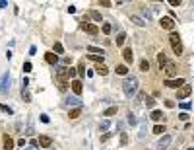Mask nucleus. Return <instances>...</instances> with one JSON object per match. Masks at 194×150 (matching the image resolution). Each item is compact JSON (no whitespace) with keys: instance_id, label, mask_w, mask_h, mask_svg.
Wrapping results in <instances>:
<instances>
[{"instance_id":"4c0bfd02","label":"nucleus","mask_w":194,"mask_h":150,"mask_svg":"<svg viewBox=\"0 0 194 150\" xmlns=\"http://www.w3.org/2000/svg\"><path fill=\"white\" fill-rule=\"evenodd\" d=\"M181 107H183V109H186V111H188L190 107H192V103H190V102H183V103H181Z\"/></svg>"},{"instance_id":"cd10ccee","label":"nucleus","mask_w":194,"mask_h":150,"mask_svg":"<svg viewBox=\"0 0 194 150\" xmlns=\"http://www.w3.org/2000/svg\"><path fill=\"white\" fill-rule=\"evenodd\" d=\"M88 51H89L91 55H103V53H105L103 49H99V47H88Z\"/></svg>"},{"instance_id":"20e7f679","label":"nucleus","mask_w":194,"mask_h":150,"mask_svg":"<svg viewBox=\"0 0 194 150\" xmlns=\"http://www.w3.org/2000/svg\"><path fill=\"white\" fill-rule=\"evenodd\" d=\"M183 84H186V80L184 78H171V80H165V86H167V88H181Z\"/></svg>"},{"instance_id":"c756f323","label":"nucleus","mask_w":194,"mask_h":150,"mask_svg":"<svg viewBox=\"0 0 194 150\" xmlns=\"http://www.w3.org/2000/svg\"><path fill=\"white\" fill-rule=\"evenodd\" d=\"M8 86H10V78H8V74H4V78H2V86H0V88H2V90H8Z\"/></svg>"},{"instance_id":"6e6552de","label":"nucleus","mask_w":194,"mask_h":150,"mask_svg":"<svg viewBox=\"0 0 194 150\" xmlns=\"http://www.w3.org/2000/svg\"><path fill=\"white\" fill-rule=\"evenodd\" d=\"M82 30H84V31H88L89 35H97V33H99V27H97V25H93V24H85V21H82Z\"/></svg>"},{"instance_id":"a19ab883","label":"nucleus","mask_w":194,"mask_h":150,"mask_svg":"<svg viewBox=\"0 0 194 150\" xmlns=\"http://www.w3.org/2000/svg\"><path fill=\"white\" fill-rule=\"evenodd\" d=\"M76 76V68H68V78H74Z\"/></svg>"},{"instance_id":"ea45409f","label":"nucleus","mask_w":194,"mask_h":150,"mask_svg":"<svg viewBox=\"0 0 194 150\" xmlns=\"http://www.w3.org/2000/svg\"><path fill=\"white\" fill-rule=\"evenodd\" d=\"M24 72H31V62H25L24 64Z\"/></svg>"},{"instance_id":"b1692460","label":"nucleus","mask_w":194,"mask_h":150,"mask_svg":"<svg viewBox=\"0 0 194 150\" xmlns=\"http://www.w3.org/2000/svg\"><path fill=\"white\" fill-rule=\"evenodd\" d=\"M114 113H117V105H113V107H109V109H105V111H103V115L109 119L111 115H114Z\"/></svg>"},{"instance_id":"4468645a","label":"nucleus","mask_w":194,"mask_h":150,"mask_svg":"<svg viewBox=\"0 0 194 150\" xmlns=\"http://www.w3.org/2000/svg\"><path fill=\"white\" fill-rule=\"evenodd\" d=\"M123 57H124V61H126V62H132V61H134V53H132V49H124V51H123Z\"/></svg>"},{"instance_id":"a878e982","label":"nucleus","mask_w":194,"mask_h":150,"mask_svg":"<svg viewBox=\"0 0 194 150\" xmlns=\"http://www.w3.org/2000/svg\"><path fill=\"white\" fill-rule=\"evenodd\" d=\"M124 41H126V33L123 31V33H119L117 35V45L120 47V45H124Z\"/></svg>"},{"instance_id":"c9c22d12","label":"nucleus","mask_w":194,"mask_h":150,"mask_svg":"<svg viewBox=\"0 0 194 150\" xmlns=\"http://www.w3.org/2000/svg\"><path fill=\"white\" fill-rule=\"evenodd\" d=\"M111 30H113L111 24H103V33H105V35H109V33H111Z\"/></svg>"},{"instance_id":"a18cd8bd","label":"nucleus","mask_w":194,"mask_h":150,"mask_svg":"<svg viewBox=\"0 0 194 150\" xmlns=\"http://www.w3.org/2000/svg\"><path fill=\"white\" fill-rule=\"evenodd\" d=\"M111 139V133H105L103 137H101V142H105V140H109Z\"/></svg>"},{"instance_id":"6ab92c4d","label":"nucleus","mask_w":194,"mask_h":150,"mask_svg":"<svg viewBox=\"0 0 194 150\" xmlns=\"http://www.w3.org/2000/svg\"><path fill=\"white\" fill-rule=\"evenodd\" d=\"M130 20H132V24H136L138 27H146V21H144V20L140 18V16H132Z\"/></svg>"},{"instance_id":"49530a36","label":"nucleus","mask_w":194,"mask_h":150,"mask_svg":"<svg viewBox=\"0 0 194 150\" xmlns=\"http://www.w3.org/2000/svg\"><path fill=\"white\" fill-rule=\"evenodd\" d=\"M179 119H181V121H186V119H188V113H181V115H179Z\"/></svg>"},{"instance_id":"393cba45","label":"nucleus","mask_w":194,"mask_h":150,"mask_svg":"<svg viewBox=\"0 0 194 150\" xmlns=\"http://www.w3.org/2000/svg\"><path fill=\"white\" fill-rule=\"evenodd\" d=\"M109 127H111V121L109 119H103L101 123H99V131H107Z\"/></svg>"},{"instance_id":"412c9836","label":"nucleus","mask_w":194,"mask_h":150,"mask_svg":"<svg viewBox=\"0 0 194 150\" xmlns=\"http://www.w3.org/2000/svg\"><path fill=\"white\" fill-rule=\"evenodd\" d=\"M157 62H159V66L163 68L165 64H167V57H165V53H159L157 55Z\"/></svg>"},{"instance_id":"a211bd4d","label":"nucleus","mask_w":194,"mask_h":150,"mask_svg":"<svg viewBox=\"0 0 194 150\" xmlns=\"http://www.w3.org/2000/svg\"><path fill=\"white\" fill-rule=\"evenodd\" d=\"M66 105H76V107H82V99H80V98H70V99H66Z\"/></svg>"},{"instance_id":"39448f33","label":"nucleus","mask_w":194,"mask_h":150,"mask_svg":"<svg viewBox=\"0 0 194 150\" xmlns=\"http://www.w3.org/2000/svg\"><path fill=\"white\" fill-rule=\"evenodd\" d=\"M159 25L163 27V30L173 31V30H175V20H173V18H161V20H159Z\"/></svg>"},{"instance_id":"9d476101","label":"nucleus","mask_w":194,"mask_h":150,"mask_svg":"<svg viewBox=\"0 0 194 150\" xmlns=\"http://www.w3.org/2000/svg\"><path fill=\"white\" fill-rule=\"evenodd\" d=\"M171 140H173V137H171V134H163V137H161V140L157 142V146H159L161 150H165V148H167V146L171 144Z\"/></svg>"},{"instance_id":"dca6fc26","label":"nucleus","mask_w":194,"mask_h":150,"mask_svg":"<svg viewBox=\"0 0 194 150\" xmlns=\"http://www.w3.org/2000/svg\"><path fill=\"white\" fill-rule=\"evenodd\" d=\"M4 150H14V140L8 137V134H6V137H4V146H2Z\"/></svg>"},{"instance_id":"bb28decb","label":"nucleus","mask_w":194,"mask_h":150,"mask_svg":"<svg viewBox=\"0 0 194 150\" xmlns=\"http://www.w3.org/2000/svg\"><path fill=\"white\" fill-rule=\"evenodd\" d=\"M89 18H93L95 21H101V14H99L97 10H89Z\"/></svg>"},{"instance_id":"7ed1b4c3","label":"nucleus","mask_w":194,"mask_h":150,"mask_svg":"<svg viewBox=\"0 0 194 150\" xmlns=\"http://www.w3.org/2000/svg\"><path fill=\"white\" fill-rule=\"evenodd\" d=\"M190 92H192V86L190 84H183L181 88L177 90V99H186L190 96Z\"/></svg>"},{"instance_id":"1a4fd4ad","label":"nucleus","mask_w":194,"mask_h":150,"mask_svg":"<svg viewBox=\"0 0 194 150\" xmlns=\"http://www.w3.org/2000/svg\"><path fill=\"white\" fill-rule=\"evenodd\" d=\"M56 78L62 80V82H66L68 80V68L66 66H58V68H56Z\"/></svg>"},{"instance_id":"f3484780","label":"nucleus","mask_w":194,"mask_h":150,"mask_svg":"<svg viewBox=\"0 0 194 150\" xmlns=\"http://www.w3.org/2000/svg\"><path fill=\"white\" fill-rule=\"evenodd\" d=\"M95 72L101 74V76H107V74H109V68H107L105 64H97V66H95Z\"/></svg>"},{"instance_id":"9b49d317","label":"nucleus","mask_w":194,"mask_h":150,"mask_svg":"<svg viewBox=\"0 0 194 150\" xmlns=\"http://www.w3.org/2000/svg\"><path fill=\"white\" fill-rule=\"evenodd\" d=\"M70 84H72V90H74V94H76V98H78V96H80V94H82V90H84V86H82V82H80V80H72Z\"/></svg>"},{"instance_id":"0eeeda50","label":"nucleus","mask_w":194,"mask_h":150,"mask_svg":"<svg viewBox=\"0 0 194 150\" xmlns=\"http://www.w3.org/2000/svg\"><path fill=\"white\" fill-rule=\"evenodd\" d=\"M53 144V139L47 137V134H41V137L37 139V146H43V148H49Z\"/></svg>"},{"instance_id":"aec40b11","label":"nucleus","mask_w":194,"mask_h":150,"mask_svg":"<svg viewBox=\"0 0 194 150\" xmlns=\"http://www.w3.org/2000/svg\"><path fill=\"white\" fill-rule=\"evenodd\" d=\"M88 59L97 62V64H103V55H88Z\"/></svg>"},{"instance_id":"7c9ffc66","label":"nucleus","mask_w":194,"mask_h":150,"mask_svg":"<svg viewBox=\"0 0 194 150\" xmlns=\"http://www.w3.org/2000/svg\"><path fill=\"white\" fill-rule=\"evenodd\" d=\"M128 144V134L123 131V133H120V146H126Z\"/></svg>"},{"instance_id":"c85d7f7f","label":"nucleus","mask_w":194,"mask_h":150,"mask_svg":"<svg viewBox=\"0 0 194 150\" xmlns=\"http://www.w3.org/2000/svg\"><path fill=\"white\" fill-rule=\"evenodd\" d=\"M140 70H144V72H146V70H149V61L142 59V61H140Z\"/></svg>"},{"instance_id":"37998d69","label":"nucleus","mask_w":194,"mask_h":150,"mask_svg":"<svg viewBox=\"0 0 194 150\" xmlns=\"http://www.w3.org/2000/svg\"><path fill=\"white\" fill-rule=\"evenodd\" d=\"M142 12H144V16H146V18H148V20H149V18H152V12H149V10H148V8H144V10H142Z\"/></svg>"},{"instance_id":"72a5a7b5","label":"nucleus","mask_w":194,"mask_h":150,"mask_svg":"<svg viewBox=\"0 0 194 150\" xmlns=\"http://www.w3.org/2000/svg\"><path fill=\"white\" fill-rule=\"evenodd\" d=\"M146 105H148V109H153L155 99H153V98H148V99H146Z\"/></svg>"},{"instance_id":"79ce46f5","label":"nucleus","mask_w":194,"mask_h":150,"mask_svg":"<svg viewBox=\"0 0 194 150\" xmlns=\"http://www.w3.org/2000/svg\"><path fill=\"white\" fill-rule=\"evenodd\" d=\"M99 6H105V8H109V6H113L109 0H103V2H99Z\"/></svg>"},{"instance_id":"f8f14e48","label":"nucleus","mask_w":194,"mask_h":150,"mask_svg":"<svg viewBox=\"0 0 194 150\" xmlns=\"http://www.w3.org/2000/svg\"><path fill=\"white\" fill-rule=\"evenodd\" d=\"M45 61H47L49 64H53V66H54V64L58 62V57H56L54 53H47V55H45Z\"/></svg>"},{"instance_id":"2f4dec72","label":"nucleus","mask_w":194,"mask_h":150,"mask_svg":"<svg viewBox=\"0 0 194 150\" xmlns=\"http://www.w3.org/2000/svg\"><path fill=\"white\" fill-rule=\"evenodd\" d=\"M21 96H24V102H25V103H29V102H31V96H29V92H27V88H25V90H21Z\"/></svg>"},{"instance_id":"ddd939ff","label":"nucleus","mask_w":194,"mask_h":150,"mask_svg":"<svg viewBox=\"0 0 194 150\" xmlns=\"http://www.w3.org/2000/svg\"><path fill=\"white\" fill-rule=\"evenodd\" d=\"M149 117H152V119L155 121V123H159V121H163V111H159V109H153Z\"/></svg>"},{"instance_id":"5701e85b","label":"nucleus","mask_w":194,"mask_h":150,"mask_svg":"<svg viewBox=\"0 0 194 150\" xmlns=\"http://www.w3.org/2000/svg\"><path fill=\"white\" fill-rule=\"evenodd\" d=\"M163 131H167V129H165V125L157 123V125L153 127V131H152V133H155V134H163Z\"/></svg>"},{"instance_id":"f03ea898","label":"nucleus","mask_w":194,"mask_h":150,"mask_svg":"<svg viewBox=\"0 0 194 150\" xmlns=\"http://www.w3.org/2000/svg\"><path fill=\"white\" fill-rule=\"evenodd\" d=\"M169 41H171V47H173V53L177 55V57H181V53H183V43H181V37H179V33H171L169 35Z\"/></svg>"},{"instance_id":"2eb2a0df","label":"nucleus","mask_w":194,"mask_h":150,"mask_svg":"<svg viewBox=\"0 0 194 150\" xmlns=\"http://www.w3.org/2000/svg\"><path fill=\"white\" fill-rule=\"evenodd\" d=\"M80 115H82V107H74V109H70V113H68L70 119H78Z\"/></svg>"},{"instance_id":"473e14b6","label":"nucleus","mask_w":194,"mask_h":150,"mask_svg":"<svg viewBox=\"0 0 194 150\" xmlns=\"http://www.w3.org/2000/svg\"><path fill=\"white\" fill-rule=\"evenodd\" d=\"M54 51H56V53H54L56 57H58V53H62V51H64V47H62V43H54Z\"/></svg>"},{"instance_id":"f704fd0d","label":"nucleus","mask_w":194,"mask_h":150,"mask_svg":"<svg viewBox=\"0 0 194 150\" xmlns=\"http://www.w3.org/2000/svg\"><path fill=\"white\" fill-rule=\"evenodd\" d=\"M0 111H4V113H12V107H8V105H4V103H0Z\"/></svg>"},{"instance_id":"09e8293b","label":"nucleus","mask_w":194,"mask_h":150,"mask_svg":"<svg viewBox=\"0 0 194 150\" xmlns=\"http://www.w3.org/2000/svg\"><path fill=\"white\" fill-rule=\"evenodd\" d=\"M6 6H8V2H6V0H2V2H0V8H6Z\"/></svg>"},{"instance_id":"4be33fe9","label":"nucleus","mask_w":194,"mask_h":150,"mask_svg":"<svg viewBox=\"0 0 194 150\" xmlns=\"http://www.w3.org/2000/svg\"><path fill=\"white\" fill-rule=\"evenodd\" d=\"M117 74L126 76V74H128V66H126V64H119V66H117Z\"/></svg>"},{"instance_id":"de8ad7c7","label":"nucleus","mask_w":194,"mask_h":150,"mask_svg":"<svg viewBox=\"0 0 194 150\" xmlns=\"http://www.w3.org/2000/svg\"><path fill=\"white\" fill-rule=\"evenodd\" d=\"M165 105H167V107H175V102H171V99H167V102H165Z\"/></svg>"},{"instance_id":"58836bf2","label":"nucleus","mask_w":194,"mask_h":150,"mask_svg":"<svg viewBox=\"0 0 194 150\" xmlns=\"http://www.w3.org/2000/svg\"><path fill=\"white\" fill-rule=\"evenodd\" d=\"M76 74H80V76H85V68H84V64H82V66L78 68V70H76Z\"/></svg>"},{"instance_id":"e433bc0d","label":"nucleus","mask_w":194,"mask_h":150,"mask_svg":"<svg viewBox=\"0 0 194 150\" xmlns=\"http://www.w3.org/2000/svg\"><path fill=\"white\" fill-rule=\"evenodd\" d=\"M66 88H68V84L62 82V80H58V90H60V92H66Z\"/></svg>"},{"instance_id":"c03bdc74","label":"nucleus","mask_w":194,"mask_h":150,"mask_svg":"<svg viewBox=\"0 0 194 150\" xmlns=\"http://www.w3.org/2000/svg\"><path fill=\"white\" fill-rule=\"evenodd\" d=\"M128 123H132V125L136 123V117L132 115V113H128Z\"/></svg>"},{"instance_id":"423d86ee","label":"nucleus","mask_w":194,"mask_h":150,"mask_svg":"<svg viewBox=\"0 0 194 150\" xmlns=\"http://www.w3.org/2000/svg\"><path fill=\"white\" fill-rule=\"evenodd\" d=\"M165 74H167V80H171V78L177 74V64L167 61V64H165Z\"/></svg>"},{"instance_id":"8fccbe9b","label":"nucleus","mask_w":194,"mask_h":150,"mask_svg":"<svg viewBox=\"0 0 194 150\" xmlns=\"http://www.w3.org/2000/svg\"><path fill=\"white\" fill-rule=\"evenodd\" d=\"M186 150H192V148H186Z\"/></svg>"},{"instance_id":"f257e3e1","label":"nucleus","mask_w":194,"mask_h":150,"mask_svg":"<svg viewBox=\"0 0 194 150\" xmlns=\"http://www.w3.org/2000/svg\"><path fill=\"white\" fill-rule=\"evenodd\" d=\"M123 92H124L126 98H132L136 92H138V78H136V76L126 78V80L123 82Z\"/></svg>"}]
</instances>
